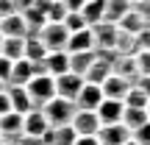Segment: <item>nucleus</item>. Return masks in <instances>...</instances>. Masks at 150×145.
Listing matches in <instances>:
<instances>
[{
  "label": "nucleus",
  "mask_w": 150,
  "mask_h": 145,
  "mask_svg": "<svg viewBox=\"0 0 150 145\" xmlns=\"http://www.w3.org/2000/svg\"><path fill=\"white\" fill-rule=\"evenodd\" d=\"M136 50H139V39H136V34L120 31L117 34V45H114V53H117V56H134Z\"/></svg>",
  "instance_id": "obj_22"
},
{
  "label": "nucleus",
  "mask_w": 150,
  "mask_h": 145,
  "mask_svg": "<svg viewBox=\"0 0 150 145\" xmlns=\"http://www.w3.org/2000/svg\"><path fill=\"white\" fill-rule=\"evenodd\" d=\"M0 53H3V34H0Z\"/></svg>",
  "instance_id": "obj_44"
},
{
  "label": "nucleus",
  "mask_w": 150,
  "mask_h": 145,
  "mask_svg": "<svg viewBox=\"0 0 150 145\" xmlns=\"http://www.w3.org/2000/svg\"><path fill=\"white\" fill-rule=\"evenodd\" d=\"M6 92H8V101H11L14 112L25 114L28 109H33V101H31V95H28V89L22 84H6Z\"/></svg>",
  "instance_id": "obj_16"
},
{
  "label": "nucleus",
  "mask_w": 150,
  "mask_h": 145,
  "mask_svg": "<svg viewBox=\"0 0 150 145\" xmlns=\"http://www.w3.org/2000/svg\"><path fill=\"white\" fill-rule=\"evenodd\" d=\"M136 84H139L142 89H145V95L150 98V75H139V78H136Z\"/></svg>",
  "instance_id": "obj_41"
},
{
  "label": "nucleus",
  "mask_w": 150,
  "mask_h": 145,
  "mask_svg": "<svg viewBox=\"0 0 150 145\" xmlns=\"http://www.w3.org/2000/svg\"><path fill=\"white\" fill-rule=\"evenodd\" d=\"M100 86H103V95H106V98L125 101V95H128V89L134 86V81L122 78V75H117V73H108V75H106V81H103Z\"/></svg>",
  "instance_id": "obj_12"
},
{
  "label": "nucleus",
  "mask_w": 150,
  "mask_h": 145,
  "mask_svg": "<svg viewBox=\"0 0 150 145\" xmlns=\"http://www.w3.org/2000/svg\"><path fill=\"white\" fill-rule=\"evenodd\" d=\"M61 22H64V28H67L70 34H72V31H81V28H89V22L83 20L81 11H67V17H64Z\"/></svg>",
  "instance_id": "obj_31"
},
{
  "label": "nucleus",
  "mask_w": 150,
  "mask_h": 145,
  "mask_svg": "<svg viewBox=\"0 0 150 145\" xmlns=\"http://www.w3.org/2000/svg\"><path fill=\"white\" fill-rule=\"evenodd\" d=\"M3 56L11 61L25 56V36H3Z\"/></svg>",
  "instance_id": "obj_24"
},
{
  "label": "nucleus",
  "mask_w": 150,
  "mask_h": 145,
  "mask_svg": "<svg viewBox=\"0 0 150 145\" xmlns=\"http://www.w3.org/2000/svg\"><path fill=\"white\" fill-rule=\"evenodd\" d=\"M131 9H134V6H131L128 0H106V14H103V20L117 25V22L122 20V17L128 14Z\"/></svg>",
  "instance_id": "obj_23"
},
{
  "label": "nucleus",
  "mask_w": 150,
  "mask_h": 145,
  "mask_svg": "<svg viewBox=\"0 0 150 145\" xmlns=\"http://www.w3.org/2000/svg\"><path fill=\"white\" fill-rule=\"evenodd\" d=\"M61 3L67 6V11H81V9H83V3H86V0H61Z\"/></svg>",
  "instance_id": "obj_40"
},
{
  "label": "nucleus",
  "mask_w": 150,
  "mask_h": 145,
  "mask_svg": "<svg viewBox=\"0 0 150 145\" xmlns=\"http://www.w3.org/2000/svg\"><path fill=\"white\" fill-rule=\"evenodd\" d=\"M70 126L75 129V134H97L100 131V117H97V112L95 109H75V114H72V120H70Z\"/></svg>",
  "instance_id": "obj_5"
},
{
  "label": "nucleus",
  "mask_w": 150,
  "mask_h": 145,
  "mask_svg": "<svg viewBox=\"0 0 150 145\" xmlns=\"http://www.w3.org/2000/svg\"><path fill=\"white\" fill-rule=\"evenodd\" d=\"M97 140H100V145H125V142L131 140V129H128L125 123H108V126H100Z\"/></svg>",
  "instance_id": "obj_9"
},
{
  "label": "nucleus",
  "mask_w": 150,
  "mask_h": 145,
  "mask_svg": "<svg viewBox=\"0 0 150 145\" xmlns=\"http://www.w3.org/2000/svg\"><path fill=\"white\" fill-rule=\"evenodd\" d=\"M22 117H25V114L14 112V109L0 114V137H3V140H17V137H22Z\"/></svg>",
  "instance_id": "obj_13"
},
{
  "label": "nucleus",
  "mask_w": 150,
  "mask_h": 145,
  "mask_svg": "<svg viewBox=\"0 0 150 145\" xmlns=\"http://www.w3.org/2000/svg\"><path fill=\"white\" fill-rule=\"evenodd\" d=\"M72 145H100V140H97V134H81Z\"/></svg>",
  "instance_id": "obj_37"
},
{
  "label": "nucleus",
  "mask_w": 150,
  "mask_h": 145,
  "mask_svg": "<svg viewBox=\"0 0 150 145\" xmlns=\"http://www.w3.org/2000/svg\"><path fill=\"white\" fill-rule=\"evenodd\" d=\"M36 36L45 42L47 53L50 50H67V42H70V31L64 28V22H45Z\"/></svg>",
  "instance_id": "obj_3"
},
{
  "label": "nucleus",
  "mask_w": 150,
  "mask_h": 145,
  "mask_svg": "<svg viewBox=\"0 0 150 145\" xmlns=\"http://www.w3.org/2000/svg\"><path fill=\"white\" fill-rule=\"evenodd\" d=\"M150 120V114H147V109H131V106H125V114H122V123L128 126L131 131L134 129H139L142 123H147Z\"/></svg>",
  "instance_id": "obj_28"
},
{
  "label": "nucleus",
  "mask_w": 150,
  "mask_h": 145,
  "mask_svg": "<svg viewBox=\"0 0 150 145\" xmlns=\"http://www.w3.org/2000/svg\"><path fill=\"white\" fill-rule=\"evenodd\" d=\"M117 25H120V31H128V34H139V31H145V28H147V22H145V17H142V14H139L136 9H131L128 14H125L122 20L117 22Z\"/></svg>",
  "instance_id": "obj_25"
},
{
  "label": "nucleus",
  "mask_w": 150,
  "mask_h": 145,
  "mask_svg": "<svg viewBox=\"0 0 150 145\" xmlns=\"http://www.w3.org/2000/svg\"><path fill=\"white\" fill-rule=\"evenodd\" d=\"M134 9L139 11L142 17H145V22L150 20V0H139V3H134Z\"/></svg>",
  "instance_id": "obj_38"
},
{
  "label": "nucleus",
  "mask_w": 150,
  "mask_h": 145,
  "mask_svg": "<svg viewBox=\"0 0 150 145\" xmlns=\"http://www.w3.org/2000/svg\"><path fill=\"white\" fill-rule=\"evenodd\" d=\"M75 109H78V106H75V101H67V98L56 95V98H50V101L42 106V112H45V117H47L50 126H67L72 120Z\"/></svg>",
  "instance_id": "obj_2"
},
{
  "label": "nucleus",
  "mask_w": 150,
  "mask_h": 145,
  "mask_svg": "<svg viewBox=\"0 0 150 145\" xmlns=\"http://www.w3.org/2000/svg\"><path fill=\"white\" fill-rule=\"evenodd\" d=\"M0 145H17V140H3Z\"/></svg>",
  "instance_id": "obj_42"
},
{
  "label": "nucleus",
  "mask_w": 150,
  "mask_h": 145,
  "mask_svg": "<svg viewBox=\"0 0 150 145\" xmlns=\"http://www.w3.org/2000/svg\"><path fill=\"white\" fill-rule=\"evenodd\" d=\"M25 89H28V95H31L33 106L42 109L50 98H56V78H53L50 73H36V75L25 84Z\"/></svg>",
  "instance_id": "obj_1"
},
{
  "label": "nucleus",
  "mask_w": 150,
  "mask_h": 145,
  "mask_svg": "<svg viewBox=\"0 0 150 145\" xmlns=\"http://www.w3.org/2000/svg\"><path fill=\"white\" fill-rule=\"evenodd\" d=\"M147 114H150V101H147Z\"/></svg>",
  "instance_id": "obj_47"
},
{
  "label": "nucleus",
  "mask_w": 150,
  "mask_h": 145,
  "mask_svg": "<svg viewBox=\"0 0 150 145\" xmlns=\"http://www.w3.org/2000/svg\"><path fill=\"white\" fill-rule=\"evenodd\" d=\"M111 73L122 75V78H128V81H136V78H139L136 56H117V53H114V61H111Z\"/></svg>",
  "instance_id": "obj_19"
},
{
  "label": "nucleus",
  "mask_w": 150,
  "mask_h": 145,
  "mask_svg": "<svg viewBox=\"0 0 150 145\" xmlns=\"http://www.w3.org/2000/svg\"><path fill=\"white\" fill-rule=\"evenodd\" d=\"M45 17H47V22H61L67 17V6L61 0H50L47 9H45Z\"/></svg>",
  "instance_id": "obj_30"
},
{
  "label": "nucleus",
  "mask_w": 150,
  "mask_h": 145,
  "mask_svg": "<svg viewBox=\"0 0 150 145\" xmlns=\"http://www.w3.org/2000/svg\"><path fill=\"white\" fill-rule=\"evenodd\" d=\"M47 131H50V123H47V117H45V112L39 106L28 109L25 117H22V134H28V137H45Z\"/></svg>",
  "instance_id": "obj_6"
},
{
  "label": "nucleus",
  "mask_w": 150,
  "mask_h": 145,
  "mask_svg": "<svg viewBox=\"0 0 150 145\" xmlns=\"http://www.w3.org/2000/svg\"><path fill=\"white\" fill-rule=\"evenodd\" d=\"M81 50H95V34H92V25L70 34V42H67V53H81Z\"/></svg>",
  "instance_id": "obj_17"
},
{
  "label": "nucleus",
  "mask_w": 150,
  "mask_h": 145,
  "mask_svg": "<svg viewBox=\"0 0 150 145\" xmlns=\"http://www.w3.org/2000/svg\"><path fill=\"white\" fill-rule=\"evenodd\" d=\"M128 3H131V6H134V3H139V0H128Z\"/></svg>",
  "instance_id": "obj_46"
},
{
  "label": "nucleus",
  "mask_w": 150,
  "mask_h": 145,
  "mask_svg": "<svg viewBox=\"0 0 150 145\" xmlns=\"http://www.w3.org/2000/svg\"><path fill=\"white\" fill-rule=\"evenodd\" d=\"M147 101H150V98L145 95V89L134 81V86H131L128 95H125V106H131V109H147Z\"/></svg>",
  "instance_id": "obj_29"
},
{
  "label": "nucleus",
  "mask_w": 150,
  "mask_h": 145,
  "mask_svg": "<svg viewBox=\"0 0 150 145\" xmlns=\"http://www.w3.org/2000/svg\"><path fill=\"white\" fill-rule=\"evenodd\" d=\"M83 75H78V73H64V75H56V95H61V98H67V101H75L78 98V92L83 89Z\"/></svg>",
  "instance_id": "obj_8"
},
{
  "label": "nucleus",
  "mask_w": 150,
  "mask_h": 145,
  "mask_svg": "<svg viewBox=\"0 0 150 145\" xmlns=\"http://www.w3.org/2000/svg\"><path fill=\"white\" fill-rule=\"evenodd\" d=\"M136 39H139V50H150V25L136 34Z\"/></svg>",
  "instance_id": "obj_36"
},
{
  "label": "nucleus",
  "mask_w": 150,
  "mask_h": 145,
  "mask_svg": "<svg viewBox=\"0 0 150 145\" xmlns=\"http://www.w3.org/2000/svg\"><path fill=\"white\" fill-rule=\"evenodd\" d=\"M11 67H14V61L6 59V56L0 53V81H3V84H8V81H11Z\"/></svg>",
  "instance_id": "obj_34"
},
{
  "label": "nucleus",
  "mask_w": 150,
  "mask_h": 145,
  "mask_svg": "<svg viewBox=\"0 0 150 145\" xmlns=\"http://www.w3.org/2000/svg\"><path fill=\"white\" fill-rule=\"evenodd\" d=\"M103 86L100 84H89V81H86L83 84V89L78 92V98H75V106L78 109H97L103 103Z\"/></svg>",
  "instance_id": "obj_14"
},
{
  "label": "nucleus",
  "mask_w": 150,
  "mask_h": 145,
  "mask_svg": "<svg viewBox=\"0 0 150 145\" xmlns=\"http://www.w3.org/2000/svg\"><path fill=\"white\" fill-rule=\"evenodd\" d=\"M125 145H139V142H136V140H128V142H125Z\"/></svg>",
  "instance_id": "obj_43"
},
{
  "label": "nucleus",
  "mask_w": 150,
  "mask_h": 145,
  "mask_svg": "<svg viewBox=\"0 0 150 145\" xmlns=\"http://www.w3.org/2000/svg\"><path fill=\"white\" fill-rule=\"evenodd\" d=\"M22 17H25V22H28V34H39V31H42V25L47 22L45 11L39 9L36 3H28V6H22Z\"/></svg>",
  "instance_id": "obj_21"
},
{
  "label": "nucleus",
  "mask_w": 150,
  "mask_h": 145,
  "mask_svg": "<svg viewBox=\"0 0 150 145\" xmlns=\"http://www.w3.org/2000/svg\"><path fill=\"white\" fill-rule=\"evenodd\" d=\"M97 117H100L103 126L108 123H122V114H125V101H117V98H103V103L95 109Z\"/></svg>",
  "instance_id": "obj_10"
},
{
  "label": "nucleus",
  "mask_w": 150,
  "mask_h": 145,
  "mask_svg": "<svg viewBox=\"0 0 150 145\" xmlns=\"http://www.w3.org/2000/svg\"><path fill=\"white\" fill-rule=\"evenodd\" d=\"M111 61H114V53H103V50H97L95 61H92L89 70L83 73V81H89V84H103L106 75L111 73Z\"/></svg>",
  "instance_id": "obj_7"
},
{
  "label": "nucleus",
  "mask_w": 150,
  "mask_h": 145,
  "mask_svg": "<svg viewBox=\"0 0 150 145\" xmlns=\"http://www.w3.org/2000/svg\"><path fill=\"white\" fill-rule=\"evenodd\" d=\"M95 56H97V50H81V53H70V70L78 73V75H83L86 70H89V64L95 61Z\"/></svg>",
  "instance_id": "obj_26"
},
{
  "label": "nucleus",
  "mask_w": 150,
  "mask_h": 145,
  "mask_svg": "<svg viewBox=\"0 0 150 145\" xmlns=\"http://www.w3.org/2000/svg\"><path fill=\"white\" fill-rule=\"evenodd\" d=\"M92 34H95V50H103V53H114V45H117V34L120 28L114 22H95L92 25Z\"/></svg>",
  "instance_id": "obj_4"
},
{
  "label": "nucleus",
  "mask_w": 150,
  "mask_h": 145,
  "mask_svg": "<svg viewBox=\"0 0 150 145\" xmlns=\"http://www.w3.org/2000/svg\"><path fill=\"white\" fill-rule=\"evenodd\" d=\"M131 140H136L139 145H150V120H147V123H142L139 129L131 131Z\"/></svg>",
  "instance_id": "obj_32"
},
{
  "label": "nucleus",
  "mask_w": 150,
  "mask_h": 145,
  "mask_svg": "<svg viewBox=\"0 0 150 145\" xmlns=\"http://www.w3.org/2000/svg\"><path fill=\"white\" fill-rule=\"evenodd\" d=\"M136 67H139V75H150V50H136Z\"/></svg>",
  "instance_id": "obj_33"
},
{
  "label": "nucleus",
  "mask_w": 150,
  "mask_h": 145,
  "mask_svg": "<svg viewBox=\"0 0 150 145\" xmlns=\"http://www.w3.org/2000/svg\"><path fill=\"white\" fill-rule=\"evenodd\" d=\"M81 14H83V20L89 22V25L100 22L103 14H106V0H86L83 9H81Z\"/></svg>",
  "instance_id": "obj_27"
},
{
  "label": "nucleus",
  "mask_w": 150,
  "mask_h": 145,
  "mask_svg": "<svg viewBox=\"0 0 150 145\" xmlns=\"http://www.w3.org/2000/svg\"><path fill=\"white\" fill-rule=\"evenodd\" d=\"M3 89H6V84H3V81H0V92H3Z\"/></svg>",
  "instance_id": "obj_45"
},
{
  "label": "nucleus",
  "mask_w": 150,
  "mask_h": 145,
  "mask_svg": "<svg viewBox=\"0 0 150 145\" xmlns=\"http://www.w3.org/2000/svg\"><path fill=\"white\" fill-rule=\"evenodd\" d=\"M0 142H3V137H0Z\"/></svg>",
  "instance_id": "obj_48"
},
{
  "label": "nucleus",
  "mask_w": 150,
  "mask_h": 145,
  "mask_svg": "<svg viewBox=\"0 0 150 145\" xmlns=\"http://www.w3.org/2000/svg\"><path fill=\"white\" fill-rule=\"evenodd\" d=\"M36 73H45V61H42V64H33V61H28L25 56H22V59H17L14 67H11V81H8V84H22V86H25Z\"/></svg>",
  "instance_id": "obj_11"
},
{
  "label": "nucleus",
  "mask_w": 150,
  "mask_h": 145,
  "mask_svg": "<svg viewBox=\"0 0 150 145\" xmlns=\"http://www.w3.org/2000/svg\"><path fill=\"white\" fill-rule=\"evenodd\" d=\"M17 145H47V142H45V137H28V134H22V137H17Z\"/></svg>",
  "instance_id": "obj_35"
},
{
  "label": "nucleus",
  "mask_w": 150,
  "mask_h": 145,
  "mask_svg": "<svg viewBox=\"0 0 150 145\" xmlns=\"http://www.w3.org/2000/svg\"><path fill=\"white\" fill-rule=\"evenodd\" d=\"M6 112H11V101H8V92H0V114H6Z\"/></svg>",
  "instance_id": "obj_39"
},
{
  "label": "nucleus",
  "mask_w": 150,
  "mask_h": 145,
  "mask_svg": "<svg viewBox=\"0 0 150 145\" xmlns=\"http://www.w3.org/2000/svg\"><path fill=\"white\" fill-rule=\"evenodd\" d=\"M147 25H150V20H147Z\"/></svg>",
  "instance_id": "obj_49"
},
{
  "label": "nucleus",
  "mask_w": 150,
  "mask_h": 145,
  "mask_svg": "<svg viewBox=\"0 0 150 145\" xmlns=\"http://www.w3.org/2000/svg\"><path fill=\"white\" fill-rule=\"evenodd\" d=\"M45 73H50L53 78L70 73V53L67 50H50L47 59H45Z\"/></svg>",
  "instance_id": "obj_18"
},
{
  "label": "nucleus",
  "mask_w": 150,
  "mask_h": 145,
  "mask_svg": "<svg viewBox=\"0 0 150 145\" xmlns=\"http://www.w3.org/2000/svg\"><path fill=\"white\" fill-rule=\"evenodd\" d=\"M0 34L3 36H28V22L22 11H14L8 17H0Z\"/></svg>",
  "instance_id": "obj_15"
},
{
  "label": "nucleus",
  "mask_w": 150,
  "mask_h": 145,
  "mask_svg": "<svg viewBox=\"0 0 150 145\" xmlns=\"http://www.w3.org/2000/svg\"><path fill=\"white\" fill-rule=\"evenodd\" d=\"M25 59L33 61V64H42V61L47 59V48H45V42L36 34H28L25 36Z\"/></svg>",
  "instance_id": "obj_20"
}]
</instances>
